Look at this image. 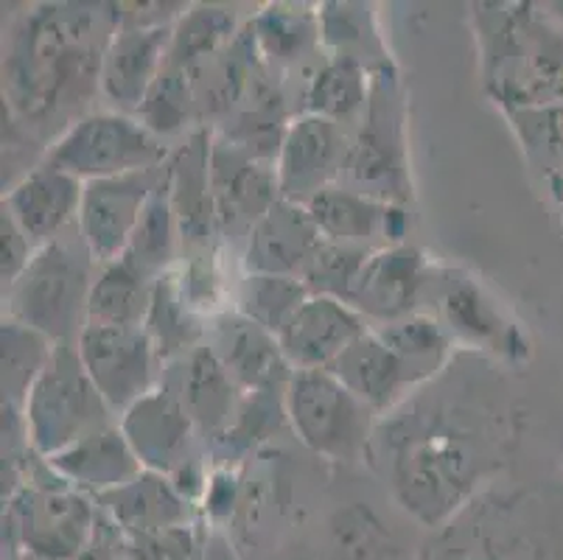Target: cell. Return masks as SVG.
Listing matches in <instances>:
<instances>
[{"label": "cell", "mask_w": 563, "mask_h": 560, "mask_svg": "<svg viewBox=\"0 0 563 560\" xmlns=\"http://www.w3.org/2000/svg\"><path fill=\"white\" fill-rule=\"evenodd\" d=\"M211 188L219 235L247 244L255 224L280 202L278 172L213 132Z\"/></svg>", "instance_id": "12"}, {"label": "cell", "mask_w": 563, "mask_h": 560, "mask_svg": "<svg viewBox=\"0 0 563 560\" xmlns=\"http://www.w3.org/2000/svg\"><path fill=\"white\" fill-rule=\"evenodd\" d=\"M45 460L68 485L93 496V499L101 493L126 485L141 471H146L118 424L107 426V429L79 440L59 454L45 457Z\"/></svg>", "instance_id": "26"}, {"label": "cell", "mask_w": 563, "mask_h": 560, "mask_svg": "<svg viewBox=\"0 0 563 560\" xmlns=\"http://www.w3.org/2000/svg\"><path fill=\"white\" fill-rule=\"evenodd\" d=\"M345 188L401 205L409 197L407 152H404L401 90L390 62L373 68V87L360 130L351 138Z\"/></svg>", "instance_id": "8"}, {"label": "cell", "mask_w": 563, "mask_h": 560, "mask_svg": "<svg viewBox=\"0 0 563 560\" xmlns=\"http://www.w3.org/2000/svg\"><path fill=\"white\" fill-rule=\"evenodd\" d=\"M322 244L325 235L320 233L306 205L280 199L250 233L244 244V272L300 281Z\"/></svg>", "instance_id": "24"}, {"label": "cell", "mask_w": 563, "mask_h": 560, "mask_svg": "<svg viewBox=\"0 0 563 560\" xmlns=\"http://www.w3.org/2000/svg\"><path fill=\"white\" fill-rule=\"evenodd\" d=\"M247 25L269 68L298 65L322 43L320 12H309L303 7H266Z\"/></svg>", "instance_id": "33"}, {"label": "cell", "mask_w": 563, "mask_h": 560, "mask_svg": "<svg viewBox=\"0 0 563 560\" xmlns=\"http://www.w3.org/2000/svg\"><path fill=\"white\" fill-rule=\"evenodd\" d=\"M496 449L499 438L488 431V415L449 404L415 409L398 431L393 457L398 505L427 527H443L499 465Z\"/></svg>", "instance_id": "2"}, {"label": "cell", "mask_w": 563, "mask_h": 560, "mask_svg": "<svg viewBox=\"0 0 563 560\" xmlns=\"http://www.w3.org/2000/svg\"><path fill=\"white\" fill-rule=\"evenodd\" d=\"M96 264L79 228L40 246L32 264L3 289V317L43 333L56 345H76L87 326Z\"/></svg>", "instance_id": "4"}, {"label": "cell", "mask_w": 563, "mask_h": 560, "mask_svg": "<svg viewBox=\"0 0 563 560\" xmlns=\"http://www.w3.org/2000/svg\"><path fill=\"white\" fill-rule=\"evenodd\" d=\"M367 331L371 322L351 303L311 295L278 333V342L295 370H331L336 359Z\"/></svg>", "instance_id": "21"}, {"label": "cell", "mask_w": 563, "mask_h": 560, "mask_svg": "<svg viewBox=\"0 0 563 560\" xmlns=\"http://www.w3.org/2000/svg\"><path fill=\"white\" fill-rule=\"evenodd\" d=\"M373 87V68L347 56H331L322 62L306 87V112L322 116L345 127L362 118Z\"/></svg>", "instance_id": "31"}, {"label": "cell", "mask_w": 563, "mask_h": 560, "mask_svg": "<svg viewBox=\"0 0 563 560\" xmlns=\"http://www.w3.org/2000/svg\"><path fill=\"white\" fill-rule=\"evenodd\" d=\"M124 549L132 560H191L194 527L146 532V536H124Z\"/></svg>", "instance_id": "41"}, {"label": "cell", "mask_w": 563, "mask_h": 560, "mask_svg": "<svg viewBox=\"0 0 563 560\" xmlns=\"http://www.w3.org/2000/svg\"><path fill=\"white\" fill-rule=\"evenodd\" d=\"M54 351L56 342L48 337L3 317V407L23 413L25 398L48 367Z\"/></svg>", "instance_id": "36"}, {"label": "cell", "mask_w": 563, "mask_h": 560, "mask_svg": "<svg viewBox=\"0 0 563 560\" xmlns=\"http://www.w3.org/2000/svg\"><path fill=\"white\" fill-rule=\"evenodd\" d=\"M239 20L233 9L222 7H188L172 29L166 65L177 70H197L208 59L228 48L239 37Z\"/></svg>", "instance_id": "32"}, {"label": "cell", "mask_w": 563, "mask_h": 560, "mask_svg": "<svg viewBox=\"0 0 563 560\" xmlns=\"http://www.w3.org/2000/svg\"><path fill=\"white\" fill-rule=\"evenodd\" d=\"M320 233L329 241L362 250L401 244L407 233V210L396 202L351 191L345 185L325 188L306 202Z\"/></svg>", "instance_id": "20"}, {"label": "cell", "mask_w": 563, "mask_h": 560, "mask_svg": "<svg viewBox=\"0 0 563 560\" xmlns=\"http://www.w3.org/2000/svg\"><path fill=\"white\" fill-rule=\"evenodd\" d=\"M0 241H3V289H9L23 275L25 266L32 264L40 246L25 235V230L14 222L7 210H3V219H0Z\"/></svg>", "instance_id": "42"}, {"label": "cell", "mask_w": 563, "mask_h": 560, "mask_svg": "<svg viewBox=\"0 0 563 560\" xmlns=\"http://www.w3.org/2000/svg\"><path fill=\"white\" fill-rule=\"evenodd\" d=\"M99 505L32 451L23 482L7 499V541L23 560H81L96 541Z\"/></svg>", "instance_id": "5"}, {"label": "cell", "mask_w": 563, "mask_h": 560, "mask_svg": "<svg viewBox=\"0 0 563 560\" xmlns=\"http://www.w3.org/2000/svg\"><path fill=\"white\" fill-rule=\"evenodd\" d=\"M483 79L508 112L563 107V31L532 7H479Z\"/></svg>", "instance_id": "3"}, {"label": "cell", "mask_w": 563, "mask_h": 560, "mask_svg": "<svg viewBox=\"0 0 563 560\" xmlns=\"http://www.w3.org/2000/svg\"><path fill=\"white\" fill-rule=\"evenodd\" d=\"M76 351L115 418L161 387L163 362L146 328L85 326L76 339Z\"/></svg>", "instance_id": "11"}, {"label": "cell", "mask_w": 563, "mask_h": 560, "mask_svg": "<svg viewBox=\"0 0 563 560\" xmlns=\"http://www.w3.org/2000/svg\"><path fill=\"white\" fill-rule=\"evenodd\" d=\"M286 420L314 454L356 462L373 438V413L331 370H295L284 389Z\"/></svg>", "instance_id": "7"}, {"label": "cell", "mask_w": 563, "mask_h": 560, "mask_svg": "<svg viewBox=\"0 0 563 560\" xmlns=\"http://www.w3.org/2000/svg\"><path fill=\"white\" fill-rule=\"evenodd\" d=\"M205 345L244 393H284L295 376L278 337L235 308L208 320Z\"/></svg>", "instance_id": "17"}, {"label": "cell", "mask_w": 563, "mask_h": 560, "mask_svg": "<svg viewBox=\"0 0 563 560\" xmlns=\"http://www.w3.org/2000/svg\"><path fill=\"white\" fill-rule=\"evenodd\" d=\"M96 505L124 536L188 527L197 507L174 487L166 474L157 471H141L126 485L96 496Z\"/></svg>", "instance_id": "25"}, {"label": "cell", "mask_w": 563, "mask_h": 560, "mask_svg": "<svg viewBox=\"0 0 563 560\" xmlns=\"http://www.w3.org/2000/svg\"><path fill=\"white\" fill-rule=\"evenodd\" d=\"M527 154L547 172L550 183L561 179L563 188V107L530 112H510ZM561 194V191H558Z\"/></svg>", "instance_id": "39"}, {"label": "cell", "mask_w": 563, "mask_h": 560, "mask_svg": "<svg viewBox=\"0 0 563 560\" xmlns=\"http://www.w3.org/2000/svg\"><path fill=\"white\" fill-rule=\"evenodd\" d=\"M211 146L213 132L197 127L168 157V191L180 224L183 255L213 250V235H219L211 188Z\"/></svg>", "instance_id": "18"}, {"label": "cell", "mask_w": 563, "mask_h": 560, "mask_svg": "<svg viewBox=\"0 0 563 560\" xmlns=\"http://www.w3.org/2000/svg\"><path fill=\"white\" fill-rule=\"evenodd\" d=\"M174 25L132 29L118 25L101 65V99L124 116H137L166 65Z\"/></svg>", "instance_id": "22"}, {"label": "cell", "mask_w": 563, "mask_h": 560, "mask_svg": "<svg viewBox=\"0 0 563 560\" xmlns=\"http://www.w3.org/2000/svg\"><path fill=\"white\" fill-rule=\"evenodd\" d=\"M235 491H239V485H235V474L230 471V465H224V469H217L211 474V482H208V491H205V513L211 518H224L230 513V507H233L235 502Z\"/></svg>", "instance_id": "43"}, {"label": "cell", "mask_w": 563, "mask_h": 560, "mask_svg": "<svg viewBox=\"0 0 563 560\" xmlns=\"http://www.w3.org/2000/svg\"><path fill=\"white\" fill-rule=\"evenodd\" d=\"M427 297L432 300L429 315L438 317L457 345L463 342L508 362H521L530 353L525 328L468 272L434 270Z\"/></svg>", "instance_id": "10"}, {"label": "cell", "mask_w": 563, "mask_h": 560, "mask_svg": "<svg viewBox=\"0 0 563 560\" xmlns=\"http://www.w3.org/2000/svg\"><path fill=\"white\" fill-rule=\"evenodd\" d=\"M558 199H561V210H563V188H561V194H558Z\"/></svg>", "instance_id": "44"}, {"label": "cell", "mask_w": 563, "mask_h": 560, "mask_svg": "<svg viewBox=\"0 0 563 560\" xmlns=\"http://www.w3.org/2000/svg\"><path fill=\"white\" fill-rule=\"evenodd\" d=\"M135 118L146 130L155 132L161 141L163 135H177V132H183L188 123L202 121L199 118L197 96H194L191 76L186 70L163 65L155 87L150 90V96H146V101H143L141 112Z\"/></svg>", "instance_id": "37"}, {"label": "cell", "mask_w": 563, "mask_h": 560, "mask_svg": "<svg viewBox=\"0 0 563 560\" xmlns=\"http://www.w3.org/2000/svg\"><path fill=\"white\" fill-rule=\"evenodd\" d=\"M85 183L63 168L40 163L3 194V210L37 246L51 244L79 222Z\"/></svg>", "instance_id": "23"}, {"label": "cell", "mask_w": 563, "mask_h": 560, "mask_svg": "<svg viewBox=\"0 0 563 560\" xmlns=\"http://www.w3.org/2000/svg\"><path fill=\"white\" fill-rule=\"evenodd\" d=\"M331 373L376 415L396 409L415 389L404 364L373 328L336 359Z\"/></svg>", "instance_id": "27"}, {"label": "cell", "mask_w": 563, "mask_h": 560, "mask_svg": "<svg viewBox=\"0 0 563 560\" xmlns=\"http://www.w3.org/2000/svg\"><path fill=\"white\" fill-rule=\"evenodd\" d=\"M150 333L152 345H155L157 359L163 367L177 359L188 356L194 348L205 345V333H208V320L199 317L186 297L180 295V286L174 281L172 270L157 277L155 297H152L150 317L143 322Z\"/></svg>", "instance_id": "30"}, {"label": "cell", "mask_w": 563, "mask_h": 560, "mask_svg": "<svg viewBox=\"0 0 563 560\" xmlns=\"http://www.w3.org/2000/svg\"><path fill=\"white\" fill-rule=\"evenodd\" d=\"M378 337L387 342L398 362L407 370L409 382L415 389L434 382L443 370L452 364L457 342L440 326V320L429 311H415L387 326H371Z\"/></svg>", "instance_id": "29"}, {"label": "cell", "mask_w": 563, "mask_h": 560, "mask_svg": "<svg viewBox=\"0 0 563 560\" xmlns=\"http://www.w3.org/2000/svg\"><path fill=\"white\" fill-rule=\"evenodd\" d=\"M166 367L174 370V378L163 373L161 382H166L168 387H174V393L180 395L183 407H186L188 418L194 420L202 440L219 443L239 420L247 393L233 382V376L222 367V362L213 356L208 345L194 348L188 356L177 359Z\"/></svg>", "instance_id": "19"}, {"label": "cell", "mask_w": 563, "mask_h": 560, "mask_svg": "<svg viewBox=\"0 0 563 560\" xmlns=\"http://www.w3.org/2000/svg\"><path fill=\"white\" fill-rule=\"evenodd\" d=\"M183 239L180 224H177V213L172 205V191H168V163L166 174L152 191L150 202L143 208L141 222H137L135 235L130 241V255L143 272H150L152 277H161L172 270L177 261L183 259Z\"/></svg>", "instance_id": "34"}, {"label": "cell", "mask_w": 563, "mask_h": 560, "mask_svg": "<svg viewBox=\"0 0 563 560\" xmlns=\"http://www.w3.org/2000/svg\"><path fill=\"white\" fill-rule=\"evenodd\" d=\"M434 270H438L434 261H429L415 246L396 244L373 250L353 284L347 303L371 326L396 322L415 311H423L421 306L427 300Z\"/></svg>", "instance_id": "16"}, {"label": "cell", "mask_w": 563, "mask_h": 560, "mask_svg": "<svg viewBox=\"0 0 563 560\" xmlns=\"http://www.w3.org/2000/svg\"><path fill=\"white\" fill-rule=\"evenodd\" d=\"M157 277L143 272L130 255L101 264L87 306V326L143 328L150 317Z\"/></svg>", "instance_id": "28"}, {"label": "cell", "mask_w": 563, "mask_h": 560, "mask_svg": "<svg viewBox=\"0 0 563 560\" xmlns=\"http://www.w3.org/2000/svg\"><path fill=\"white\" fill-rule=\"evenodd\" d=\"M118 31V7L43 3L9 29L3 56L7 112L37 141L54 143L101 96V65Z\"/></svg>", "instance_id": "1"}, {"label": "cell", "mask_w": 563, "mask_h": 560, "mask_svg": "<svg viewBox=\"0 0 563 560\" xmlns=\"http://www.w3.org/2000/svg\"><path fill=\"white\" fill-rule=\"evenodd\" d=\"M163 174H166V166L85 183L76 228L85 244L90 246L96 264H110L130 250L143 208Z\"/></svg>", "instance_id": "14"}, {"label": "cell", "mask_w": 563, "mask_h": 560, "mask_svg": "<svg viewBox=\"0 0 563 560\" xmlns=\"http://www.w3.org/2000/svg\"><path fill=\"white\" fill-rule=\"evenodd\" d=\"M351 135L345 127L322 116H295L275 161L280 197L306 205L325 188L342 183Z\"/></svg>", "instance_id": "15"}, {"label": "cell", "mask_w": 563, "mask_h": 560, "mask_svg": "<svg viewBox=\"0 0 563 560\" xmlns=\"http://www.w3.org/2000/svg\"><path fill=\"white\" fill-rule=\"evenodd\" d=\"M309 297L311 292L298 277L247 275L244 272V277L233 292V308L239 315L258 322V326H264L266 331H273L278 337Z\"/></svg>", "instance_id": "35"}, {"label": "cell", "mask_w": 563, "mask_h": 560, "mask_svg": "<svg viewBox=\"0 0 563 560\" xmlns=\"http://www.w3.org/2000/svg\"><path fill=\"white\" fill-rule=\"evenodd\" d=\"M371 253L373 250L336 244V241L325 239V244L317 250V255L311 259V264L306 266L300 281H303L306 289H309L311 295L336 297V300L347 303L353 284H356V277H360L362 266H365L367 255Z\"/></svg>", "instance_id": "38"}, {"label": "cell", "mask_w": 563, "mask_h": 560, "mask_svg": "<svg viewBox=\"0 0 563 560\" xmlns=\"http://www.w3.org/2000/svg\"><path fill=\"white\" fill-rule=\"evenodd\" d=\"M29 443L40 457H54L79 440L118 424L115 413L87 376L76 345H56L48 367L23 404Z\"/></svg>", "instance_id": "6"}, {"label": "cell", "mask_w": 563, "mask_h": 560, "mask_svg": "<svg viewBox=\"0 0 563 560\" xmlns=\"http://www.w3.org/2000/svg\"><path fill=\"white\" fill-rule=\"evenodd\" d=\"M168 149L135 116L115 110L90 112L51 143L45 163L74 174L81 183L152 172L168 163Z\"/></svg>", "instance_id": "9"}, {"label": "cell", "mask_w": 563, "mask_h": 560, "mask_svg": "<svg viewBox=\"0 0 563 560\" xmlns=\"http://www.w3.org/2000/svg\"><path fill=\"white\" fill-rule=\"evenodd\" d=\"M118 426L146 471L174 476L191 462L205 460L199 449L202 435L188 418L180 395L166 382H161V387L152 389L150 395H143L135 407L126 409L118 418Z\"/></svg>", "instance_id": "13"}, {"label": "cell", "mask_w": 563, "mask_h": 560, "mask_svg": "<svg viewBox=\"0 0 563 560\" xmlns=\"http://www.w3.org/2000/svg\"><path fill=\"white\" fill-rule=\"evenodd\" d=\"M367 20L371 12L360 3H329L320 12V40L334 51V56L362 62L356 48L367 51V45L376 43V29L367 25Z\"/></svg>", "instance_id": "40"}]
</instances>
